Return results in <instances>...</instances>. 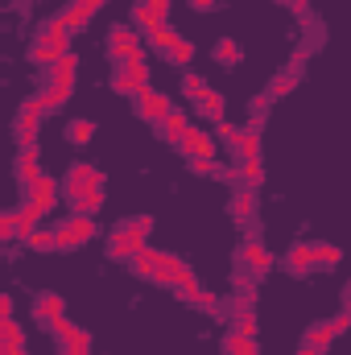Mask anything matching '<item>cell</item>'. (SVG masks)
<instances>
[{
  "label": "cell",
  "instance_id": "cell-1",
  "mask_svg": "<svg viewBox=\"0 0 351 355\" xmlns=\"http://www.w3.org/2000/svg\"><path fill=\"white\" fill-rule=\"evenodd\" d=\"M149 232H153V215H137L112 227L108 236V257L112 261H132L141 248H149Z\"/></svg>",
  "mask_w": 351,
  "mask_h": 355
},
{
  "label": "cell",
  "instance_id": "cell-2",
  "mask_svg": "<svg viewBox=\"0 0 351 355\" xmlns=\"http://www.w3.org/2000/svg\"><path fill=\"white\" fill-rule=\"evenodd\" d=\"M145 46H149V37H145V29H137V25H112V29H108V54H112L116 62L141 54Z\"/></svg>",
  "mask_w": 351,
  "mask_h": 355
},
{
  "label": "cell",
  "instance_id": "cell-3",
  "mask_svg": "<svg viewBox=\"0 0 351 355\" xmlns=\"http://www.w3.org/2000/svg\"><path fill=\"white\" fill-rule=\"evenodd\" d=\"M91 186H103V174H99V170H95L91 162H75V166H71V170L62 174V198H67V202L75 207V202H79V198L87 194Z\"/></svg>",
  "mask_w": 351,
  "mask_h": 355
},
{
  "label": "cell",
  "instance_id": "cell-4",
  "mask_svg": "<svg viewBox=\"0 0 351 355\" xmlns=\"http://www.w3.org/2000/svg\"><path fill=\"white\" fill-rule=\"evenodd\" d=\"M42 116H46V103H42V95H33V99H25L21 103V112H17V145L21 149H37L33 145V137H37V128H42Z\"/></svg>",
  "mask_w": 351,
  "mask_h": 355
},
{
  "label": "cell",
  "instance_id": "cell-5",
  "mask_svg": "<svg viewBox=\"0 0 351 355\" xmlns=\"http://www.w3.org/2000/svg\"><path fill=\"white\" fill-rule=\"evenodd\" d=\"M54 236H58V248H83L95 240V219L91 215H67L54 227Z\"/></svg>",
  "mask_w": 351,
  "mask_h": 355
},
{
  "label": "cell",
  "instance_id": "cell-6",
  "mask_svg": "<svg viewBox=\"0 0 351 355\" xmlns=\"http://www.w3.org/2000/svg\"><path fill=\"white\" fill-rule=\"evenodd\" d=\"M170 112H174V99H170L166 91L149 87V91H141V95H137V116H141V120H149V124H162Z\"/></svg>",
  "mask_w": 351,
  "mask_h": 355
},
{
  "label": "cell",
  "instance_id": "cell-7",
  "mask_svg": "<svg viewBox=\"0 0 351 355\" xmlns=\"http://www.w3.org/2000/svg\"><path fill=\"white\" fill-rule=\"evenodd\" d=\"M215 145H219V141H215V132H203V128H194V124H190V132L178 141L174 149L186 157V162H194V157H215Z\"/></svg>",
  "mask_w": 351,
  "mask_h": 355
},
{
  "label": "cell",
  "instance_id": "cell-8",
  "mask_svg": "<svg viewBox=\"0 0 351 355\" xmlns=\"http://www.w3.org/2000/svg\"><path fill=\"white\" fill-rule=\"evenodd\" d=\"M153 281H162V285H174V289H182V285H190V281H194V272H190V265H186L182 257H174V252H162V261H157V272H153Z\"/></svg>",
  "mask_w": 351,
  "mask_h": 355
},
{
  "label": "cell",
  "instance_id": "cell-9",
  "mask_svg": "<svg viewBox=\"0 0 351 355\" xmlns=\"http://www.w3.org/2000/svg\"><path fill=\"white\" fill-rule=\"evenodd\" d=\"M62 314H67V297H62V293L46 289V293H37V297H33V318H37V322H46V327H50V322H54V318H62Z\"/></svg>",
  "mask_w": 351,
  "mask_h": 355
},
{
  "label": "cell",
  "instance_id": "cell-10",
  "mask_svg": "<svg viewBox=\"0 0 351 355\" xmlns=\"http://www.w3.org/2000/svg\"><path fill=\"white\" fill-rule=\"evenodd\" d=\"M42 178H46V174H42L37 149H21V153H17V182L25 186V194H29V190H33V186H37Z\"/></svg>",
  "mask_w": 351,
  "mask_h": 355
},
{
  "label": "cell",
  "instance_id": "cell-11",
  "mask_svg": "<svg viewBox=\"0 0 351 355\" xmlns=\"http://www.w3.org/2000/svg\"><path fill=\"white\" fill-rule=\"evenodd\" d=\"M285 265H289L293 277H310V272L318 268V261H314V244H293V248L285 252Z\"/></svg>",
  "mask_w": 351,
  "mask_h": 355
},
{
  "label": "cell",
  "instance_id": "cell-12",
  "mask_svg": "<svg viewBox=\"0 0 351 355\" xmlns=\"http://www.w3.org/2000/svg\"><path fill=\"white\" fill-rule=\"evenodd\" d=\"M75 75H79V58H75V54H67L62 62H54V67L46 71V83H50V87L75 91Z\"/></svg>",
  "mask_w": 351,
  "mask_h": 355
},
{
  "label": "cell",
  "instance_id": "cell-13",
  "mask_svg": "<svg viewBox=\"0 0 351 355\" xmlns=\"http://www.w3.org/2000/svg\"><path fill=\"white\" fill-rule=\"evenodd\" d=\"M99 4H103V0H71V4H67V8H62V21H67V25H71V33H75V29H83V25H87L91 17H95V12H99Z\"/></svg>",
  "mask_w": 351,
  "mask_h": 355
},
{
  "label": "cell",
  "instance_id": "cell-14",
  "mask_svg": "<svg viewBox=\"0 0 351 355\" xmlns=\"http://www.w3.org/2000/svg\"><path fill=\"white\" fill-rule=\"evenodd\" d=\"M228 211H232V219H236V223H252V215H257V190H252V186L236 190V194H232V202H228Z\"/></svg>",
  "mask_w": 351,
  "mask_h": 355
},
{
  "label": "cell",
  "instance_id": "cell-15",
  "mask_svg": "<svg viewBox=\"0 0 351 355\" xmlns=\"http://www.w3.org/2000/svg\"><path fill=\"white\" fill-rule=\"evenodd\" d=\"M67 37H71V25H67L62 17H50V21L37 29L33 46H67Z\"/></svg>",
  "mask_w": 351,
  "mask_h": 355
},
{
  "label": "cell",
  "instance_id": "cell-16",
  "mask_svg": "<svg viewBox=\"0 0 351 355\" xmlns=\"http://www.w3.org/2000/svg\"><path fill=\"white\" fill-rule=\"evenodd\" d=\"M29 198H33V202L42 207V215H46V211H54V207H58V198H62V182H54V178H42V182L29 190Z\"/></svg>",
  "mask_w": 351,
  "mask_h": 355
},
{
  "label": "cell",
  "instance_id": "cell-17",
  "mask_svg": "<svg viewBox=\"0 0 351 355\" xmlns=\"http://www.w3.org/2000/svg\"><path fill=\"white\" fill-rule=\"evenodd\" d=\"M240 261H244V268H252V272H268V268H273V252H268V248H264V244H252V240H248V244H244V248H240Z\"/></svg>",
  "mask_w": 351,
  "mask_h": 355
},
{
  "label": "cell",
  "instance_id": "cell-18",
  "mask_svg": "<svg viewBox=\"0 0 351 355\" xmlns=\"http://www.w3.org/2000/svg\"><path fill=\"white\" fill-rule=\"evenodd\" d=\"M178 297H182L186 306H198V310H215V306H219V297H215L211 289H203L198 281H190V285H182V289H178Z\"/></svg>",
  "mask_w": 351,
  "mask_h": 355
},
{
  "label": "cell",
  "instance_id": "cell-19",
  "mask_svg": "<svg viewBox=\"0 0 351 355\" xmlns=\"http://www.w3.org/2000/svg\"><path fill=\"white\" fill-rule=\"evenodd\" d=\"M194 103H198V116H207V120H219V116H223V107H228L223 91H215V87H207Z\"/></svg>",
  "mask_w": 351,
  "mask_h": 355
},
{
  "label": "cell",
  "instance_id": "cell-20",
  "mask_svg": "<svg viewBox=\"0 0 351 355\" xmlns=\"http://www.w3.org/2000/svg\"><path fill=\"white\" fill-rule=\"evenodd\" d=\"M157 128H162L166 145H178V141H182V137L190 132V120H186V112H170V116H166V120H162Z\"/></svg>",
  "mask_w": 351,
  "mask_h": 355
},
{
  "label": "cell",
  "instance_id": "cell-21",
  "mask_svg": "<svg viewBox=\"0 0 351 355\" xmlns=\"http://www.w3.org/2000/svg\"><path fill=\"white\" fill-rule=\"evenodd\" d=\"M37 219H42V207L33 198H25L17 207V227H21V240H29V232H37Z\"/></svg>",
  "mask_w": 351,
  "mask_h": 355
},
{
  "label": "cell",
  "instance_id": "cell-22",
  "mask_svg": "<svg viewBox=\"0 0 351 355\" xmlns=\"http://www.w3.org/2000/svg\"><path fill=\"white\" fill-rule=\"evenodd\" d=\"M157 261H162V248H153V244H149V248H141V252H137L128 265H132V272H137V277H149V281H153Z\"/></svg>",
  "mask_w": 351,
  "mask_h": 355
},
{
  "label": "cell",
  "instance_id": "cell-23",
  "mask_svg": "<svg viewBox=\"0 0 351 355\" xmlns=\"http://www.w3.org/2000/svg\"><path fill=\"white\" fill-rule=\"evenodd\" d=\"M0 347H4V352L25 347V331H21V322H17V318H0Z\"/></svg>",
  "mask_w": 351,
  "mask_h": 355
},
{
  "label": "cell",
  "instance_id": "cell-24",
  "mask_svg": "<svg viewBox=\"0 0 351 355\" xmlns=\"http://www.w3.org/2000/svg\"><path fill=\"white\" fill-rule=\"evenodd\" d=\"M120 67L128 71V79H132L137 87H141V91H149V62H145V50H141V54H132V58H124Z\"/></svg>",
  "mask_w": 351,
  "mask_h": 355
},
{
  "label": "cell",
  "instance_id": "cell-25",
  "mask_svg": "<svg viewBox=\"0 0 351 355\" xmlns=\"http://www.w3.org/2000/svg\"><path fill=\"white\" fill-rule=\"evenodd\" d=\"M132 21H137V25L149 33V29H162V25H166V12H157V8H149V4L141 0V4L132 8Z\"/></svg>",
  "mask_w": 351,
  "mask_h": 355
},
{
  "label": "cell",
  "instance_id": "cell-26",
  "mask_svg": "<svg viewBox=\"0 0 351 355\" xmlns=\"http://www.w3.org/2000/svg\"><path fill=\"white\" fill-rule=\"evenodd\" d=\"M236 153H240V162H244V157H261V132H257V128H240Z\"/></svg>",
  "mask_w": 351,
  "mask_h": 355
},
{
  "label": "cell",
  "instance_id": "cell-27",
  "mask_svg": "<svg viewBox=\"0 0 351 355\" xmlns=\"http://www.w3.org/2000/svg\"><path fill=\"white\" fill-rule=\"evenodd\" d=\"M223 355H257V339H252V335L232 331V335L223 339Z\"/></svg>",
  "mask_w": 351,
  "mask_h": 355
},
{
  "label": "cell",
  "instance_id": "cell-28",
  "mask_svg": "<svg viewBox=\"0 0 351 355\" xmlns=\"http://www.w3.org/2000/svg\"><path fill=\"white\" fill-rule=\"evenodd\" d=\"M25 248H33V252H54V248H58V236H54V227H37V232H29Z\"/></svg>",
  "mask_w": 351,
  "mask_h": 355
},
{
  "label": "cell",
  "instance_id": "cell-29",
  "mask_svg": "<svg viewBox=\"0 0 351 355\" xmlns=\"http://www.w3.org/2000/svg\"><path fill=\"white\" fill-rule=\"evenodd\" d=\"M103 194H108V186H91L87 194L75 202V211H71V215H95V211L103 207Z\"/></svg>",
  "mask_w": 351,
  "mask_h": 355
},
{
  "label": "cell",
  "instance_id": "cell-30",
  "mask_svg": "<svg viewBox=\"0 0 351 355\" xmlns=\"http://www.w3.org/2000/svg\"><path fill=\"white\" fill-rule=\"evenodd\" d=\"M67 54H71L67 46H33V62H37V67H46V71H50L54 62H62Z\"/></svg>",
  "mask_w": 351,
  "mask_h": 355
},
{
  "label": "cell",
  "instance_id": "cell-31",
  "mask_svg": "<svg viewBox=\"0 0 351 355\" xmlns=\"http://www.w3.org/2000/svg\"><path fill=\"white\" fill-rule=\"evenodd\" d=\"M145 37H149V46H153V50H157V54H170V46H174L178 37H182V33H174V29H170V25H162V29H149V33H145Z\"/></svg>",
  "mask_w": 351,
  "mask_h": 355
},
{
  "label": "cell",
  "instance_id": "cell-32",
  "mask_svg": "<svg viewBox=\"0 0 351 355\" xmlns=\"http://www.w3.org/2000/svg\"><path fill=\"white\" fill-rule=\"evenodd\" d=\"M244 58V50L232 42V37H223V42H215V62H223V67H236Z\"/></svg>",
  "mask_w": 351,
  "mask_h": 355
},
{
  "label": "cell",
  "instance_id": "cell-33",
  "mask_svg": "<svg viewBox=\"0 0 351 355\" xmlns=\"http://www.w3.org/2000/svg\"><path fill=\"white\" fill-rule=\"evenodd\" d=\"M166 62H174V67H182V71H186V67L194 62V46H190L186 37H178L174 46H170V54H166Z\"/></svg>",
  "mask_w": 351,
  "mask_h": 355
},
{
  "label": "cell",
  "instance_id": "cell-34",
  "mask_svg": "<svg viewBox=\"0 0 351 355\" xmlns=\"http://www.w3.org/2000/svg\"><path fill=\"white\" fill-rule=\"evenodd\" d=\"M62 343H67L71 352H79V355H87V352H91V335L83 331V327H75V322L67 327V335H62Z\"/></svg>",
  "mask_w": 351,
  "mask_h": 355
},
{
  "label": "cell",
  "instance_id": "cell-35",
  "mask_svg": "<svg viewBox=\"0 0 351 355\" xmlns=\"http://www.w3.org/2000/svg\"><path fill=\"white\" fill-rule=\"evenodd\" d=\"M314 261H318V268H335L343 261V248L339 244H314Z\"/></svg>",
  "mask_w": 351,
  "mask_h": 355
},
{
  "label": "cell",
  "instance_id": "cell-36",
  "mask_svg": "<svg viewBox=\"0 0 351 355\" xmlns=\"http://www.w3.org/2000/svg\"><path fill=\"white\" fill-rule=\"evenodd\" d=\"M236 178H244L248 186H257V182L264 178V162H261V157H244V162L236 166Z\"/></svg>",
  "mask_w": 351,
  "mask_h": 355
},
{
  "label": "cell",
  "instance_id": "cell-37",
  "mask_svg": "<svg viewBox=\"0 0 351 355\" xmlns=\"http://www.w3.org/2000/svg\"><path fill=\"white\" fill-rule=\"evenodd\" d=\"M67 137H71V145H87L91 137H95V124L91 120H71L67 124Z\"/></svg>",
  "mask_w": 351,
  "mask_h": 355
},
{
  "label": "cell",
  "instance_id": "cell-38",
  "mask_svg": "<svg viewBox=\"0 0 351 355\" xmlns=\"http://www.w3.org/2000/svg\"><path fill=\"white\" fill-rule=\"evenodd\" d=\"M293 87H298V75H293V71H281V75L268 83V99H281V95H289Z\"/></svg>",
  "mask_w": 351,
  "mask_h": 355
},
{
  "label": "cell",
  "instance_id": "cell-39",
  "mask_svg": "<svg viewBox=\"0 0 351 355\" xmlns=\"http://www.w3.org/2000/svg\"><path fill=\"white\" fill-rule=\"evenodd\" d=\"M108 83H112V91H116V95H132V99L141 95V87L128 79V71H124V67H120V71H112V79H108Z\"/></svg>",
  "mask_w": 351,
  "mask_h": 355
},
{
  "label": "cell",
  "instance_id": "cell-40",
  "mask_svg": "<svg viewBox=\"0 0 351 355\" xmlns=\"http://www.w3.org/2000/svg\"><path fill=\"white\" fill-rule=\"evenodd\" d=\"M67 99H71V91H67V87H50V83H46V91H42V103H46V112H58V107H67Z\"/></svg>",
  "mask_w": 351,
  "mask_h": 355
},
{
  "label": "cell",
  "instance_id": "cell-41",
  "mask_svg": "<svg viewBox=\"0 0 351 355\" xmlns=\"http://www.w3.org/2000/svg\"><path fill=\"white\" fill-rule=\"evenodd\" d=\"M331 339H335V331H331V322H314V327L306 331V343H318V347H331Z\"/></svg>",
  "mask_w": 351,
  "mask_h": 355
},
{
  "label": "cell",
  "instance_id": "cell-42",
  "mask_svg": "<svg viewBox=\"0 0 351 355\" xmlns=\"http://www.w3.org/2000/svg\"><path fill=\"white\" fill-rule=\"evenodd\" d=\"M203 91H207V79H203V75H194V71L182 75V95H186V99H198Z\"/></svg>",
  "mask_w": 351,
  "mask_h": 355
},
{
  "label": "cell",
  "instance_id": "cell-43",
  "mask_svg": "<svg viewBox=\"0 0 351 355\" xmlns=\"http://www.w3.org/2000/svg\"><path fill=\"white\" fill-rule=\"evenodd\" d=\"M17 236H21V227H17V211H4V215H0V240L12 244Z\"/></svg>",
  "mask_w": 351,
  "mask_h": 355
},
{
  "label": "cell",
  "instance_id": "cell-44",
  "mask_svg": "<svg viewBox=\"0 0 351 355\" xmlns=\"http://www.w3.org/2000/svg\"><path fill=\"white\" fill-rule=\"evenodd\" d=\"M236 137H240V128H236L228 116H219V120H215V141H228V145H236Z\"/></svg>",
  "mask_w": 351,
  "mask_h": 355
},
{
  "label": "cell",
  "instance_id": "cell-45",
  "mask_svg": "<svg viewBox=\"0 0 351 355\" xmlns=\"http://www.w3.org/2000/svg\"><path fill=\"white\" fill-rule=\"evenodd\" d=\"M236 331L257 339V331H261V327H257V314H252V310H236Z\"/></svg>",
  "mask_w": 351,
  "mask_h": 355
},
{
  "label": "cell",
  "instance_id": "cell-46",
  "mask_svg": "<svg viewBox=\"0 0 351 355\" xmlns=\"http://www.w3.org/2000/svg\"><path fill=\"white\" fill-rule=\"evenodd\" d=\"M190 170H194V178H215V174H219L215 157H194V162H190Z\"/></svg>",
  "mask_w": 351,
  "mask_h": 355
},
{
  "label": "cell",
  "instance_id": "cell-47",
  "mask_svg": "<svg viewBox=\"0 0 351 355\" xmlns=\"http://www.w3.org/2000/svg\"><path fill=\"white\" fill-rule=\"evenodd\" d=\"M327 322H331V331H335V339H343V335L351 331V314H348V310H339V314H335V318H327Z\"/></svg>",
  "mask_w": 351,
  "mask_h": 355
},
{
  "label": "cell",
  "instance_id": "cell-48",
  "mask_svg": "<svg viewBox=\"0 0 351 355\" xmlns=\"http://www.w3.org/2000/svg\"><path fill=\"white\" fill-rule=\"evenodd\" d=\"M264 107H268V99H264V95H257V99H252V128L264 120Z\"/></svg>",
  "mask_w": 351,
  "mask_h": 355
},
{
  "label": "cell",
  "instance_id": "cell-49",
  "mask_svg": "<svg viewBox=\"0 0 351 355\" xmlns=\"http://www.w3.org/2000/svg\"><path fill=\"white\" fill-rule=\"evenodd\" d=\"M0 318H12V293H0Z\"/></svg>",
  "mask_w": 351,
  "mask_h": 355
},
{
  "label": "cell",
  "instance_id": "cell-50",
  "mask_svg": "<svg viewBox=\"0 0 351 355\" xmlns=\"http://www.w3.org/2000/svg\"><path fill=\"white\" fill-rule=\"evenodd\" d=\"M327 352V347H318V343H306V339H302V347H298V355H323Z\"/></svg>",
  "mask_w": 351,
  "mask_h": 355
},
{
  "label": "cell",
  "instance_id": "cell-51",
  "mask_svg": "<svg viewBox=\"0 0 351 355\" xmlns=\"http://www.w3.org/2000/svg\"><path fill=\"white\" fill-rule=\"evenodd\" d=\"M145 4H149V8H157V12H170V4H174V0H145Z\"/></svg>",
  "mask_w": 351,
  "mask_h": 355
},
{
  "label": "cell",
  "instance_id": "cell-52",
  "mask_svg": "<svg viewBox=\"0 0 351 355\" xmlns=\"http://www.w3.org/2000/svg\"><path fill=\"white\" fill-rule=\"evenodd\" d=\"M190 4H194V8H198V12H211V8H215V4H219V0H190Z\"/></svg>",
  "mask_w": 351,
  "mask_h": 355
},
{
  "label": "cell",
  "instance_id": "cell-53",
  "mask_svg": "<svg viewBox=\"0 0 351 355\" xmlns=\"http://www.w3.org/2000/svg\"><path fill=\"white\" fill-rule=\"evenodd\" d=\"M281 4H289L293 12H306V0H281Z\"/></svg>",
  "mask_w": 351,
  "mask_h": 355
},
{
  "label": "cell",
  "instance_id": "cell-54",
  "mask_svg": "<svg viewBox=\"0 0 351 355\" xmlns=\"http://www.w3.org/2000/svg\"><path fill=\"white\" fill-rule=\"evenodd\" d=\"M343 310L351 314V281H348V289H343Z\"/></svg>",
  "mask_w": 351,
  "mask_h": 355
},
{
  "label": "cell",
  "instance_id": "cell-55",
  "mask_svg": "<svg viewBox=\"0 0 351 355\" xmlns=\"http://www.w3.org/2000/svg\"><path fill=\"white\" fill-rule=\"evenodd\" d=\"M58 355H79V352H71V347H62V352H58Z\"/></svg>",
  "mask_w": 351,
  "mask_h": 355
},
{
  "label": "cell",
  "instance_id": "cell-56",
  "mask_svg": "<svg viewBox=\"0 0 351 355\" xmlns=\"http://www.w3.org/2000/svg\"><path fill=\"white\" fill-rule=\"evenodd\" d=\"M4 355H25V347H17V352H4Z\"/></svg>",
  "mask_w": 351,
  "mask_h": 355
},
{
  "label": "cell",
  "instance_id": "cell-57",
  "mask_svg": "<svg viewBox=\"0 0 351 355\" xmlns=\"http://www.w3.org/2000/svg\"><path fill=\"white\" fill-rule=\"evenodd\" d=\"M103 4H108V0H103Z\"/></svg>",
  "mask_w": 351,
  "mask_h": 355
}]
</instances>
